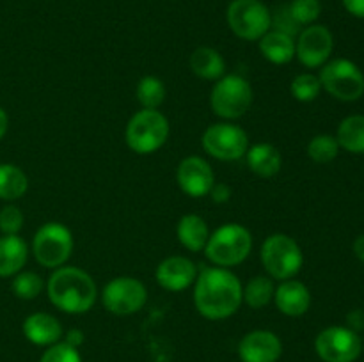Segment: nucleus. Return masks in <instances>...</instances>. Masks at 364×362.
<instances>
[{
    "instance_id": "nucleus-28",
    "label": "nucleus",
    "mask_w": 364,
    "mask_h": 362,
    "mask_svg": "<svg viewBox=\"0 0 364 362\" xmlns=\"http://www.w3.org/2000/svg\"><path fill=\"white\" fill-rule=\"evenodd\" d=\"M338 151H340V144L333 135H316L308 144L309 158L316 163L333 162L338 156Z\"/></svg>"
},
{
    "instance_id": "nucleus-33",
    "label": "nucleus",
    "mask_w": 364,
    "mask_h": 362,
    "mask_svg": "<svg viewBox=\"0 0 364 362\" xmlns=\"http://www.w3.org/2000/svg\"><path fill=\"white\" fill-rule=\"evenodd\" d=\"M23 227V213L20 208L9 204L0 209V231L2 234H18Z\"/></svg>"
},
{
    "instance_id": "nucleus-11",
    "label": "nucleus",
    "mask_w": 364,
    "mask_h": 362,
    "mask_svg": "<svg viewBox=\"0 0 364 362\" xmlns=\"http://www.w3.org/2000/svg\"><path fill=\"white\" fill-rule=\"evenodd\" d=\"M148 300V290L134 277H116L110 280L102 293L105 309L117 316H130L141 311Z\"/></svg>"
},
{
    "instance_id": "nucleus-23",
    "label": "nucleus",
    "mask_w": 364,
    "mask_h": 362,
    "mask_svg": "<svg viewBox=\"0 0 364 362\" xmlns=\"http://www.w3.org/2000/svg\"><path fill=\"white\" fill-rule=\"evenodd\" d=\"M191 70L203 80H219L224 77L226 62L215 48L201 46L191 55Z\"/></svg>"
},
{
    "instance_id": "nucleus-24",
    "label": "nucleus",
    "mask_w": 364,
    "mask_h": 362,
    "mask_svg": "<svg viewBox=\"0 0 364 362\" xmlns=\"http://www.w3.org/2000/svg\"><path fill=\"white\" fill-rule=\"evenodd\" d=\"M28 190V177L13 163H0V199L14 201Z\"/></svg>"
},
{
    "instance_id": "nucleus-18",
    "label": "nucleus",
    "mask_w": 364,
    "mask_h": 362,
    "mask_svg": "<svg viewBox=\"0 0 364 362\" xmlns=\"http://www.w3.org/2000/svg\"><path fill=\"white\" fill-rule=\"evenodd\" d=\"M23 334L32 344L52 346L63 337V325L55 316L48 312H34L23 322Z\"/></svg>"
},
{
    "instance_id": "nucleus-39",
    "label": "nucleus",
    "mask_w": 364,
    "mask_h": 362,
    "mask_svg": "<svg viewBox=\"0 0 364 362\" xmlns=\"http://www.w3.org/2000/svg\"><path fill=\"white\" fill-rule=\"evenodd\" d=\"M7 126H9V117H7L6 110H4L2 106H0V141H2L4 135H6Z\"/></svg>"
},
{
    "instance_id": "nucleus-8",
    "label": "nucleus",
    "mask_w": 364,
    "mask_h": 362,
    "mask_svg": "<svg viewBox=\"0 0 364 362\" xmlns=\"http://www.w3.org/2000/svg\"><path fill=\"white\" fill-rule=\"evenodd\" d=\"M228 23L240 39L259 41L272 28V14L259 0H233L228 7Z\"/></svg>"
},
{
    "instance_id": "nucleus-13",
    "label": "nucleus",
    "mask_w": 364,
    "mask_h": 362,
    "mask_svg": "<svg viewBox=\"0 0 364 362\" xmlns=\"http://www.w3.org/2000/svg\"><path fill=\"white\" fill-rule=\"evenodd\" d=\"M333 34L323 25H308L299 32L295 43V55L306 67H320L327 62L333 53Z\"/></svg>"
},
{
    "instance_id": "nucleus-40",
    "label": "nucleus",
    "mask_w": 364,
    "mask_h": 362,
    "mask_svg": "<svg viewBox=\"0 0 364 362\" xmlns=\"http://www.w3.org/2000/svg\"><path fill=\"white\" fill-rule=\"evenodd\" d=\"M354 252H355V256H358V258L364 263V234H361V236L355 238Z\"/></svg>"
},
{
    "instance_id": "nucleus-30",
    "label": "nucleus",
    "mask_w": 364,
    "mask_h": 362,
    "mask_svg": "<svg viewBox=\"0 0 364 362\" xmlns=\"http://www.w3.org/2000/svg\"><path fill=\"white\" fill-rule=\"evenodd\" d=\"M290 91L295 99L308 103L318 98L320 91H322V84H320V78L315 77V75L302 73L291 80Z\"/></svg>"
},
{
    "instance_id": "nucleus-31",
    "label": "nucleus",
    "mask_w": 364,
    "mask_h": 362,
    "mask_svg": "<svg viewBox=\"0 0 364 362\" xmlns=\"http://www.w3.org/2000/svg\"><path fill=\"white\" fill-rule=\"evenodd\" d=\"M288 11L291 18L302 27V25H311L313 21H316V18L322 13V4L320 0H291L288 4Z\"/></svg>"
},
{
    "instance_id": "nucleus-7",
    "label": "nucleus",
    "mask_w": 364,
    "mask_h": 362,
    "mask_svg": "<svg viewBox=\"0 0 364 362\" xmlns=\"http://www.w3.org/2000/svg\"><path fill=\"white\" fill-rule=\"evenodd\" d=\"M36 261L45 268H59L73 252V234L60 222H46L39 227L32 240Z\"/></svg>"
},
{
    "instance_id": "nucleus-32",
    "label": "nucleus",
    "mask_w": 364,
    "mask_h": 362,
    "mask_svg": "<svg viewBox=\"0 0 364 362\" xmlns=\"http://www.w3.org/2000/svg\"><path fill=\"white\" fill-rule=\"evenodd\" d=\"M39 362H82V358L78 348L71 346L64 341V343H55L48 346Z\"/></svg>"
},
{
    "instance_id": "nucleus-37",
    "label": "nucleus",
    "mask_w": 364,
    "mask_h": 362,
    "mask_svg": "<svg viewBox=\"0 0 364 362\" xmlns=\"http://www.w3.org/2000/svg\"><path fill=\"white\" fill-rule=\"evenodd\" d=\"M345 9L358 18H364V0H343Z\"/></svg>"
},
{
    "instance_id": "nucleus-35",
    "label": "nucleus",
    "mask_w": 364,
    "mask_h": 362,
    "mask_svg": "<svg viewBox=\"0 0 364 362\" xmlns=\"http://www.w3.org/2000/svg\"><path fill=\"white\" fill-rule=\"evenodd\" d=\"M210 195H212L217 204H223V202H228L231 199V188L224 183H215L210 190Z\"/></svg>"
},
{
    "instance_id": "nucleus-21",
    "label": "nucleus",
    "mask_w": 364,
    "mask_h": 362,
    "mask_svg": "<svg viewBox=\"0 0 364 362\" xmlns=\"http://www.w3.org/2000/svg\"><path fill=\"white\" fill-rule=\"evenodd\" d=\"M176 236L180 243L191 252L205 251L210 238V229L206 226L205 219L194 213L181 216L176 227Z\"/></svg>"
},
{
    "instance_id": "nucleus-29",
    "label": "nucleus",
    "mask_w": 364,
    "mask_h": 362,
    "mask_svg": "<svg viewBox=\"0 0 364 362\" xmlns=\"http://www.w3.org/2000/svg\"><path fill=\"white\" fill-rule=\"evenodd\" d=\"M11 287H13V293L21 300H34L45 290V283L34 272H18L11 283Z\"/></svg>"
},
{
    "instance_id": "nucleus-34",
    "label": "nucleus",
    "mask_w": 364,
    "mask_h": 362,
    "mask_svg": "<svg viewBox=\"0 0 364 362\" xmlns=\"http://www.w3.org/2000/svg\"><path fill=\"white\" fill-rule=\"evenodd\" d=\"M272 27L274 31L277 32H283V34H288L294 38L295 34L301 32V25L291 18L290 11H288V6L283 7V9L277 11L276 14L272 16Z\"/></svg>"
},
{
    "instance_id": "nucleus-9",
    "label": "nucleus",
    "mask_w": 364,
    "mask_h": 362,
    "mask_svg": "<svg viewBox=\"0 0 364 362\" xmlns=\"http://www.w3.org/2000/svg\"><path fill=\"white\" fill-rule=\"evenodd\" d=\"M318 78L322 87L341 102H355L364 94V75L352 60H331Z\"/></svg>"
},
{
    "instance_id": "nucleus-38",
    "label": "nucleus",
    "mask_w": 364,
    "mask_h": 362,
    "mask_svg": "<svg viewBox=\"0 0 364 362\" xmlns=\"http://www.w3.org/2000/svg\"><path fill=\"white\" fill-rule=\"evenodd\" d=\"M82 341H84V334H82L80 330H70V332H68V336H66L68 344L78 348V344H82Z\"/></svg>"
},
{
    "instance_id": "nucleus-10",
    "label": "nucleus",
    "mask_w": 364,
    "mask_h": 362,
    "mask_svg": "<svg viewBox=\"0 0 364 362\" xmlns=\"http://www.w3.org/2000/svg\"><path fill=\"white\" fill-rule=\"evenodd\" d=\"M203 149L210 156L223 162L244 158L249 149V137L238 124L215 123L205 130L201 137Z\"/></svg>"
},
{
    "instance_id": "nucleus-14",
    "label": "nucleus",
    "mask_w": 364,
    "mask_h": 362,
    "mask_svg": "<svg viewBox=\"0 0 364 362\" xmlns=\"http://www.w3.org/2000/svg\"><path fill=\"white\" fill-rule=\"evenodd\" d=\"M176 181L188 197H205L215 185L212 167L201 156H187L181 160L176 170Z\"/></svg>"
},
{
    "instance_id": "nucleus-6",
    "label": "nucleus",
    "mask_w": 364,
    "mask_h": 362,
    "mask_svg": "<svg viewBox=\"0 0 364 362\" xmlns=\"http://www.w3.org/2000/svg\"><path fill=\"white\" fill-rule=\"evenodd\" d=\"M210 105L213 112L223 119H238L252 105L251 84L240 75H224L213 85Z\"/></svg>"
},
{
    "instance_id": "nucleus-25",
    "label": "nucleus",
    "mask_w": 364,
    "mask_h": 362,
    "mask_svg": "<svg viewBox=\"0 0 364 362\" xmlns=\"http://www.w3.org/2000/svg\"><path fill=\"white\" fill-rule=\"evenodd\" d=\"M336 141L348 153L364 155V116H350L341 121Z\"/></svg>"
},
{
    "instance_id": "nucleus-26",
    "label": "nucleus",
    "mask_w": 364,
    "mask_h": 362,
    "mask_svg": "<svg viewBox=\"0 0 364 362\" xmlns=\"http://www.w3.org/2000/svg\"><path fill=\"white\" fill-rule=\"evenodd\" d=\"M274 286L272 279L265 275H258L249 280L244 287V302L252 309H263L274 300Z\"/></svg>"
},
{
    "instance_id": "nucleus-36",
    "label": "nucleus",
    "mask_w": 364,
    "mask_h": 362,
    "mask_svg": "<svg viewBox=\"0 0 364 362\" xmlns=\"http://www.w3.org/2000/svg\"><path fill=\"white\" fill-rule=\"evenodd\" d=\"M348 325H350V329L354 330H363L364 329V311L361 309H355V311H352L350 314H348Z\"/></svg>"
},
{
    "instance_id": "nucleus-15",
    "label": "nucleus",
    "mask_w": 364,
    "mask_h": 362,
    "mask_svg": "<svg viewBox=\"0 0 364 362\" xmlns=\"http://www.w3.org/2000/svg\"><path fill=\"white\" fill-rule=\"evenodd\" d=\"M281 353V339L270 330H252L245 334L238 344V357L242 362H276Z\"/></svg>"
},
{
    "instance_id": "nucleus-1",
    "label": "nucleus",
    "mask_w": 364,
    "mask_h": 362,
    "mask_svg": "<svg viewBox=\"0 0 364 362\" xmlns=\"http://www.w3.org/2000/svg\"><path fill=\"white\" fill-rule=\"evenodd\" d=\"M244 286L235 273L220 266H208L194 283V304L199 314L208 319H226L240 309Z\"/></svg>"
},
{
    "instance_id": "nucleus-4",
    "label": "nucleus",
    "mask_w": 364,
    "mask_h": 362,
    "mask_svg": "<svg viewBox=\"0 0 364 362\" xmlns=\"http://www.w3.org/2000/svg\"><path fill=\"white\" fill-rule=\"evenodd\" d=\"M124 138L134 153L151 155L159 151L169 138V121L159 110L142 109L128 121Z\"/></svg>"
},
{
    "instance_id": "nucleus-20",
    "label": "nucleus",
    "mask_w": 364,
    "mask_h": 362,
    "mask_svg": "<svg viewBox=\"0 0 364 362\" xmlns=\"http://www.w3.org/2000/svg\"><path fill=\"white\" fill-rule=\"evenodd\" d=\"M28 258V247L18 234H2L0 238V277L21 272Z\"/></svg>"
},
{
    "instance_id": "nucleus-5",
    "label": "nucleus",
    "mask_w": 364,
    "mask_h": 362,
    "mask_svg": "<svg viewBox=\"0 0 364 362\" xmlns=\"http://www.w3.org/2000/svg\"><path fill=\"white\" fill-rule=\"evenodd\" d=\"M262 263L270 279L288 280L294 279L302 268L304 256L301 247L288 234L276 233L267 238L262 245Z\"/></svg>"
},
{
    "instance_id": "nucleus-19",
    "label": "nucleus",
    "mask_w": 364,
    "mask_h": 362,
    "mask_svg": "<svg viewBox=\"0 0 364 362\" xmlns=\"http://www.w3.org/2000/svg\"><path fill=\"white\" fill-rule=\"evenodd\" d=\"M245 160H247L249 169L259 177H274L283 165L279 149L272 144H267V142L249 146Z\"/></svg>"
},
{
    "instance_id": "nucleus-3",
    "label": "nucleus",
    "mask_w": 364,
    "mask_h": 362,
    "mask_svg": "<svg viewBox=\"0 0 364 362\" xmlns=\"http://www.w3.org/2000/svg\"><path fill=\"white\" fill-rule=\"evenodd\" d=\"M252 251V234L240 224H226L213 231L205 247V256L220 268L244 263Z\"/></svg>"
},
{
    "instance_id": "nucleus-17",
    "label": "nucleus",
    "mask_w": 364,
    "mask_h": 362,
    "mask_svg": "<svg viewBox=\"0 0 364 362\" xmlns=\"http://www.w3.org/2000/svg\"><path fill=\"white\" fill-rule=\"evenodd\" d=\"M274 302L283 314L297 318V316L308 312L309 305H311V293H309L308 286L302 284L301 280L288 279L276 287Z\"/></svg>"
},
{
    "instance_id": "nucleus-2",
    "label": "nucleus",
    "mask_w": 364,
    "mask_h": 362,
    "mask_svg": "<svg viewBox=\"0 0 364 362\" xmlns=\"http://www.w3.org/2000/svg\"><path fill=\"white\" fill-rule=\"evenodd\" d=\"M50 302L68 314H82L92 309L98 287L87 272L77 266H59L46 283Z\"/></svg>"
},
{
    "instance_id": "nucleus-16",
    "label": "nucleus",
    "mask_w": 364,
    "mask_h": 362,
    "mask_svg": "<svg viewBox=\"0 0 364 362\" xmlns=\"http://www.w3.org/2000/svg\"><path fill=\"white\" fill-rule=\"evenodd\" d=\"M156 283L167 291H183L196 283L198 266L183 256H171L156 266Z\"/></svg>"
},
{
    "instance_id": "nucleus-27",
    "label": "nucleus",
    "mask_w": 364,
    "mask_h": 362,
    "mask_svg": "<svg viewBox=\"0 0 364 362\" xmlns=\"http://www.w3.org/2000/svg\"><path fill=\"white\" fill-rule=\"evenodd\" d=\"M166 99V85L159 77H148L141 78L137 85V102L141 103L142 109L156 110Z\"/></svg>"
},
{
    "instance_id": "nucleus-22",
    "label": "nucleus",
    "mask_w": 364,
    "mask_h": 362,
    "mask_svg": "<svg viewBox=\"0 0 364 362\" xmlns=\"http://www.w3.org/2000/svg\"><path fill=\"white\" fill-rule=\"evenodd\" d=\"M259 52L272 64H288L295 57V39L277 31H269L259 39Z\"/></svg>"
},
{
    "instance_id": "nucleus-12",
    "label": "nucleus",
    "mask_w": 364,
    "mask_h": 362,
    "mask_svg": "<svg viewBox=\"0 0 364 362\" xmlns=\"http://www.w3.org/2000/svg\"><path fill=\"white\" fill-rule=\"evenodd\" d=\"M316 353L326 362H354L361 353V337L347 327H329L315 341Z\"/></svg>"
}]
</instances>
